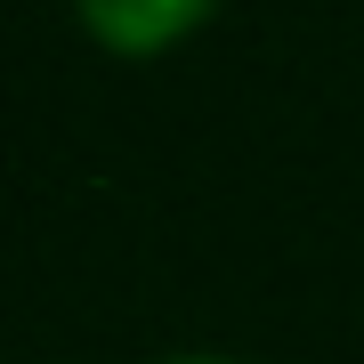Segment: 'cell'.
<instances>
[{
  "mask_svg": "<svg viewBox=\"0 0 364 364\" xmlns=\"http://www.w3.org/2000/svg\"><path fill=\"white\" fill-rule=\"evenodd\" d=\"M73 9H81V25H90L105 49H122V57H154V49H170L178 33L203 25L210 0H73Z\"/></svg>",
  "mask_w": 364,
  "mask_h": 364,
  "instance_id": "6da1fadb",
  "label": "cell"
},
{
  "mask_svg": "<svg viewBox=\"0 0 364 364\" xmlns=\"http://www.w3.org/2000/svg\"><path fill=\"white\" fill-rule=\"evenodd\" d=\"M162 364H235V356H162Z\"/></svg>",
  "mask_w": 364,
  "mask_h": 364,
  "instance_id": "7a4b0ae2",
  "label": "cell"
}]
</instances>
